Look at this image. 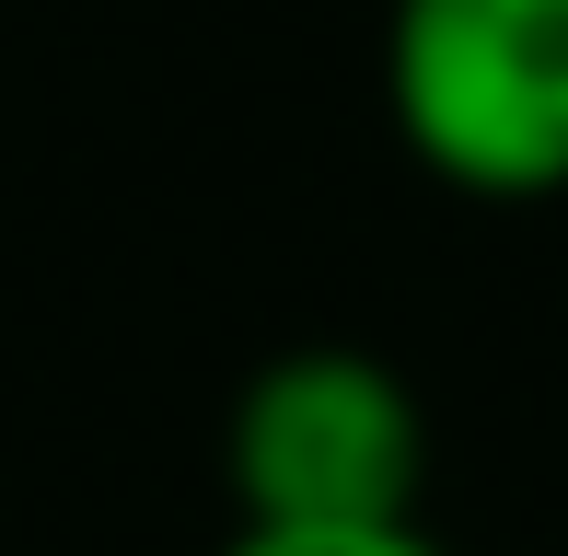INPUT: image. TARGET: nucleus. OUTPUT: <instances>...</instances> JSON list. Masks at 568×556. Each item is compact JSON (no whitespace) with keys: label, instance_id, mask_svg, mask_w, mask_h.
Returning <instances> with one entry per match:
<instances>
[{"label":"nucleus","instance_id":"obj_1","mask_svg":"<svg viewBox=\"0 0 568 556\" xmlns=\"http://www.w3.org/2000/svg\"><path fill=\"white\" fill-rule=\"evenodd\" d=\"M383 116L453 197H568V0H383Z\"/></svg>","mask_w":568,"mask_h":556},{"label":"nucleus","instance_id":"obj_2","mask_svg":"<svg viewBox=\"0 0 568 556\" xmlns=\"http://www.w3.org/2000/svg\"><path fill=\"white\" fill-rule=\"evenodd\" d=\"M232 522H406L429 498V406L383 348L302 337L221 418Z\"/></svg>","mask_w":568,"mask_h":556},{"label":"nucleus","instance_id":"obj_3","mask_svg":"<svg viewBox=\"0 0 568 556\" xmlns=\"http://www.w3.org/2000/svg\"><path fill=\"white\" fill-rule=\"evenodd\" d=\"M221 556H453V545L406 511V522H232Z\"/></svg>","mask_w":568,"mask_h":556}]
</instances>
